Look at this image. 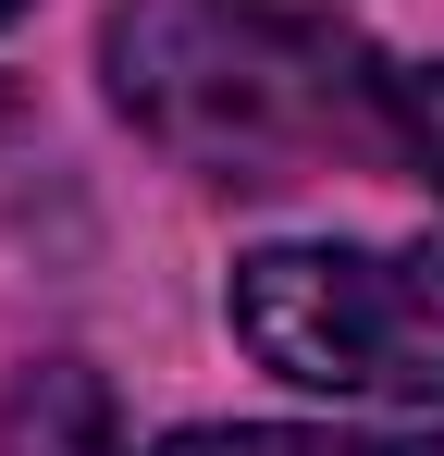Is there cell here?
Here are the masks:
<instances>
[{"mask_svg":"<svg viewBox=\"0 0 444 456\" xmlns=\"http://www.w3.org/2000/svg\"><path fill=\"white\" fill-rule=\"evenodd\" d=\"M0 12H12V0H0Z\"/></svg>","mask_w":444,"mask_h":456,"instance_id":"7","label":"cell"},{"mask_svg":"<svg viewBox=\"0 0 444 456\" xmlns=\"http://www.w3.org/2000/svg\"><path fill=\"white\" fill-rule=\"evenodd\" d=\"M160 456H346L333 432H272V419H234V432H173Z\"/></svg>","mask_w":444,"mask_h":456,"instance_id":"5","label":"cell"},{"mask_svg":"<svg viewBox=\"0 0 444 456\" xmlns=\"http://www.w3.org/2000/svg\"><path fill=\"white\" fill-rule=\"evenodd\" d=\"M111 86L185 160H222L247 185H284L296 160L395 124L382 62H358V37L296 0H136L111 25Z\"/></svg>","mask_w":444,"mask_h":456,"instance_id":"1","label":"cell"},{"mask_svg":"<svg viewBox=\"0 0 444 456\" xmlns=\"http://www.w3.org/2000/svg\"><path fill=\"white\" fill-rule=\"evenodd\" d=\"M234 333L308 395H444V247H259L234 259Z\"/></svg>","mask_w":444,"mask_h":456,"instance_id":"2","label":"cell"},{"mask_svg":"<svg viewBox=\"0 0 444 456\" xmlns=\"http://www.w3.org/2000/svg\"><path fill=\"white\" fill-rule=\"evenodd\" d=\"M395 456H444V432H420V444H395Z\"/></svg>","mask_w":444,"mask_h":456,"instance_id":"6","label":"cell"},{"mask_svg":"<svg viewBox=\"0 0 444 456\" xmlns=\"http://www.w3.org/2000/svg\"><path fill=\"white\" fill-rule=\"evenodd\" d=\"M0 456H124V419H111V382L50 358L25 370V395L0 407Z\"/></svg>","mask_w":444,"mask_h":456,"instance_id":"3","label":"cell"},{"mask_svg":"<svg viewBox=\"0 0 444 456\" xmlns=\"http://www.w3.org/2000/svg\"><path fill=\"white\" fill-rule=\"evenodd\" d=\"M382 111H395V136H407V160L444 185V62H407V75H382Z\"/></svg>","mask_w":444,"mask_h":456,"instance_id":"4","label":"cell"}]
</instances>
